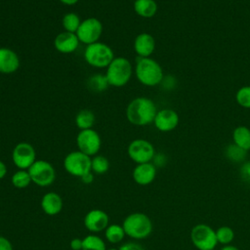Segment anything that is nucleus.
<instances>
[{
    "mask_svg": "<svg viewBox=\"0 0 250 250\" xmlns=\"http://www.w3.org/2000/svg\"><path fill=\"white\" fill-rule=\"evenodd\" d=\"M122 227L125 234L136 240L148 237L153 229V225L150 218L142 212H134L129 214L124 219Z\"/></svg>",
    "mask_w": 250,
    "mask_h": 250,
    "instance_id": "nucleus-3",
    "label": "nucleus"
},
{
    "mask_svg": "<svg viewBox=\"0 0 250 250\" xmlns=\"http://www.w3.org/2000/svg\"><path fill=\"white\" fill-rule=\"evenodd\" d=\"M12 160L17 168L28 170V168L36 161L35 148L29 143H19L13 148Z\"/></svg>",
    "mask_w": 250,
    "mask_h": 250,
    "instance_id": "nucleus-12",
    "label": "nucleus"
},
{
    "mask_svg": "<svg viewBox=\"0 0 250 250\" xmlns=\"http://www.w3.org/2000/svg\"><path fill=\"white\" fill-rule=\"evenodd\" d=\"M180 122V117L177 111L171 108H164L157 111L153 124L155 128L160 132L173 131Z\"/></svg>",
    "mask_w": 250,
    "mask_h": 250,
    "instance_id": "nucleus-14",
    "label": "nucleus"
},
{
    "mask_svg": "<svg viewBox=\"0 0 250 250\" xmlns=\"http://www.w3.org/2000/svg\"><path fill=\"white\" fill-rule=\"evenodd\" d=\"M81 21H82L80 20V18L77 14L67 13L62 17V27H63L64 31L76 33Z\"/></svg>",
    "mask_w": 250,
    "mask_h": 250,
    "instance_id": "nucleus-27",
    "label": "nucleus"
},
{
    "mask_svg": "<svg viewBox=\"0 0 250 250\" xmlns=\"http://www.w3.org/2000/svg\"><path fill=\"white\" fill-rule=\"evenodd\" d=\"M114 53L112 49L103 42H96L87 45L84 51V59L86 62L97 68L107 67L108 64L114 59Z\"/></svg>",
    "mask_w": 250,
    "mask_h": 250,
    "instance_id": "nucleus-5",
    "label": "nucleus"
},
{
    "mask_svg": "<svg viewBox=\"0 0 250 250\" xmlns=\"http://www.w3.org/2000/svg\"><path fill=\"white\" fill-rule=\"evenodd\" d=\"M81 181L84 183V184H91L93 181H94V174L93 172H89L87 174H85L84 176H82L81 178Z\"/></svg>",
    "mask_w": 250,
    "mask_h": 250,
    "instance_id": "nucleus-37",
    "label": "nucleus"
},
{
    "mask_svg": "<svg viewBox=\"0 0 250 250\" xmlns=\"http://www.w3.org/2000/svg\"><path fill=\"white\" fill-rule=\"evenodd\" d=\"M127 153L132 161L141 164L151 162L155 155V149L153 145L147 140L136 139L129 144Z\"/></svg>",
    "mask_w": 250,
    "mask_h": 250,
    "instance_id": "nucleus-9",
    "label": "nucleus"
},
{
    "mask_svg": "<svg viewBox=\"0 0 250 250\" xmlns=\"http://www.w3.org/2000/svg\"><path fill=\"white\" fill-rule=\"evenodd\" d=\"M125 235L126 234L122 225L111 224V225H108L107 228L104 229L105 239L111 244H116L121 242Z\"/></svg>",
    "mask_w": 250,
    "mask_h": 250,
    "instance_id": "nucleus-23",
    "label": "nucleus"
},
{
    "mask_svg": "<svg viewBox=\"0 0 250 250\" xmlns=\"http://www.w3.org/2000/svg\"><path fill=\"white\" fill-rule=\"evenodd\" d=\"M71 250H82V239L75 237L70 240L69 244Z\"/></svg>",
    "mask_w": 250,
    "mask_h": 250,
    "instance_id": "nucleus-36",
    "label": "nucleus"
},
{
    "mask_svg": "<svg viewBox=\"0 0 250 250\" xmlns=\"http://www.w3.org/2000/svg\"><path fill=\"white\" fill-rule=\"evenodd\" d=\"M59 1L62 2V4H64V5L71 6V5H75L79 0H59Z\"/></svg>",
    "mask_w": 250,
    "mask_h": 250,
    "instance_id": "nucleus-40",
    "label": "nucleus"
},
{
    "mask_svg": "<svg viewBox=\"0 0 250 250\" xmlns=\"http://www.w3.org/2000/svg\"><path fill=\"white\" fill-rule=\"evenodd\" d=\"M0 250H13L12 242L8 238L1 235H0Z\"/></svg>",
    "mask_w": 250,
    "mask_h": 250,
    "instance_id": "nucleus-35",
    "label": "nucleus"
},
{
    "mask_svg": "<svg viewBox=\"0 0 250 250\" xmlns=\"http://www.w3.org/2000/svg\"><path fill=\"white\" fill-rule=\"evenodd\" d=\"M7 172L8 170H7L6 164L2 160H0V180L5 178V176L7 175Z\"/></svg>",
    "mask_w": 250,
    "mask_h": 250,
    "instance_id": "nucleus-38",
    "label": "nucleus"
},
{
    "mask_svg": "<svg viewBox=\"0 0 250 250\" xmlns=\"http://www.w3.org/2000/svg\"><path fill=\"white\" fill-rule=\"evenodd\" d=\"M109 169V161L104 155H95L91 159V171L98 175L105 174Z\"/></svg>",
    "mask_w": 250,
    "mask_h": 250,
    "instance_id": "nucleus-28",
    "label": "nucleus"
},
{
    "mask_svg": "<svg viewBox=\"0 0 250 250\" xmlns=\"http://www.w3.org/2000/svg\"><path fill=\"white\" fill-rule=\"evenodd\" d=\"M133 8L138 16L145 19L152 18L158 10L155 0H135Z\"/></svg>",
    "mask_w": 250,
    "mask_h": 250,
    "instance_id": "nucleus-20",
    "label": "nucleus"
},
{
    "mask_svg": "<svg viewBox=\"0 0 250 250\" xmlns=\"http://www.w3.org/2000/svg\"><path fill=\"white\" fill-rule=\"evenodd\" d=\"M135 74L139 82L147 87L161 84L164 74L161 65L153 59L138 58L135 66Z\"/></svg>",
    "mask_w": 250,
    "mask_h": 250,
    "instance_id": "nucleus-2",
    "label": "nucleus"
},
{
    "mask_svg": "<svg viewBox=\"0 0 250 250\" xmlns=\"http://www.w3.org/2000/svg\"><path fill=\"white\" fill-rule=\"evenodd\" d=\"M157 111L152 100L146 97H138L128 104L126 118L133 125L146 126L153 123Z\"/></svg>",
    "mask_w": 250,
    "mask_h": 250,
    "instance_id": "nucleus-1",
    "label": "nucleus"
},
{
    "mask_svg": "<svg viewBox=\"0 0 250 250\" xmlns=\"http://www.w3.org/2000/svg\"><path fill=\"white\" fill-rule=\"evenodd\" d=\"M216 236L218 243L224 245L231 244L234 239V230L229 226H222L216 229Z\"/></svg>",
    "mask_w": 250,
    "mask_h": 250,
    "instance_id": "nucleus-29",
    "label": "nucleus"
},
{
    "mask_svg": "<svg viewBox=\"0 0 250 250\" xmlns=\"http://www.w3.org/2000/svg\"><path fill=\"white\" fill-rule=\"evenodd\" d=\"M82 250H106V246L102 237L89 234L82 239Z\"/></svg>",
    "mask_w": 250,
    "mask_h": 250,
    "instance_id": "nucleus-24",
    "label": "nucleus"
},
{
    "mask_svg": "<svg viewBox=\"0 0 250 250\" xmlns=\"http://www.w3.org/2000/svg\"><path fill=\"white\" fill-rule=\"evenodd\" d=\"M20 67V58L18 54L6 47L0 48V73L10 74L16 72Z\"/></svg>",
    "mask_w": 250,
    "mask_h": 250,
    "instance_id": "nucleus-17",
    "label": "nucleus"
},
{
    "mask_svg": "<svg viewBox=\"0 0 250 250\" xmlns=\"http://www.w3.org/2000/svg\"><path fill=\"white\" fill-rule=\"evenodd\" d=\"M79 39L76 33L62 31L59 33L54 40L55 49L62 54H71L76 51L79 46Z\"/></svg>",
    "mask_w": 250,
    "mask_h": 250,
    "instance_id": "nucleus-16",
    "label": "nucleus"
},
{
    "mask_svg": "<svg viewBox=\"0 0 250 250\" xmlns=\"http://www.w3.org/2000/svg\"><path fill=\"white\" fill-rule=\"evenodd\" d=\"M91 156L80 150H73L65 155L63 168L71 176L81 178L91 172Z\"/></svg>",
    "mask_w": 250,
    "mask_h": 250,
    "instance_id": "nucleus-7",
    "label": "nucleus"
},
{
    "mask_svg": "<svg viewBox=\"0 0 250 250\" xmlns=\"http://www.w3.org/2000/svg\"><path fill=\"white\" fill-rule=\"evenodd\" d=\"M152 161H153L152 163L156 166V168L159 167V166L161 167V166H164V165H165V163H166V157H165V155L162 154V153H155V155H154Z\"/></svg>",
    "mask_w": 250,
    "mask_h": 250,
    "instance_id": "nucleus-34",
    "label": "nucleus"
},
{
    "mask_svg": "<svg viewBox=\"0 0 250 250\" xmlns=\"http://www.w3.org/2000/svg\"><path fill=\"white\" fill-rule=\"evenodd\" d=\"M233 144L242 149L250 150V129L247 126L240 125L234 128L232 132Z\"/></svg>",
    "mask_w": 250,
    "mask_h": 250,
    "instance_id": "nucleus-21",
    "label": "nucleus"
},
{
    "mask_svg": "<svg viewBox=\"0 0 250 250\" xmlns=\"http://www.w3.org/2000/svg\"><path fill=\"white\" fill-rule=\"evenodd\" d=\"M133 67L125 57H116L106 67L105 77L108 85L113 87H123L131 79Z\"/></svg>",
    "mask_w": 250,
    "mask_h": 250,
    "instance_id": "nucleus-4",
    "label": "nucleus"
},
{
    "mask_svg": "<svg viewBox=\"0 0 250 250\" xmlns=\"http://www.w3.org/2000/svg\"><path fill=\"white\" fill-rule=\"evenodd\" d=\"M157 173V168L152 162L137 164L132 172L133 180L140 186H147L151 184Z\"/></svg>",
    "mask_w": 250,
    "mask_h": 250,
    "instance_id": "nucleus-15",
    "label": "nucleus"
},
{
    "mask_svg": "<svg viewBox=\"0 0 250 250\" xmlns=\"http://www.w3.org/2000/svg\"><path fill=\"white\" fill-rule=\"evenodd\" d=\"M40 205L46 215L55 216L62 211L63 202L62 196L59 193L55 191H49L42 196Z\"/></svg>",
    "mask_w": 250,
    "mask_h": 250,
    "instance_id": "nucleus-19",
    "label": "nucleus"
},
{
    "mask_svg": "<svg viewBox=\"0 0 250 250\" xmlns=\"http://www.w3.org/2000/svg\"><path fill=\"white\" fill-rule=\"evenodd\" d=\"M220 250H240V249L232 244H229V245H224Z\"/></svg>",
    "mask_w": 250,
    "mask_h": 250,
    "instance_id": "nucleus-39",
    "label": "nucleus"
},
{
    "mask_svg": "<svg viewBox=\"0 0 250 250\" xmlns=\"http://www.w3.org/2000/svg\"><path fill=\"white\" fill-rule=\"evenodd\" d=\"M96 121L94 112L90 109H82L75 116V124L80 130L91 129Z\"/></svg>",
    "mask_w": 250,
    "mask_h": 250,
    "instance_id": "nucleus-22",
    "label": "nucleus"
},
{
    "mask_svg": "<svg viewBox=\"0 0 250 250\" xmlns=\"http://www.w3.org/2000/svg\"><path fill=\"white\" fill-rule=\"evenodd\" d=\"M155 49L154 37L147 33L142 32L137 35L134 41V50L140 58H149Z\"/></svg>",
    "mask_w": 250,
    "mask_h": 250,
    "instance_id": "nucleus-18",
    "label": "nucleus"
},
{
    "mask_svg": "<svg viewBox=\"0 0 250 250\" xmlns=\"http://www.w3.org/2000/svg\"><path fill=\"white\" fill-rule=\"evenodd\" d=\"M76 145L78 150L89 156H95L102 146V139L94 129L80 130L76 137Z\"/></svg>",
    "mask_w": 250,
    "mask_h": 250,
    "instance_id": "nucleus-11",
    "label": "nucleus"
},
{
    "mask_svg": "<svg viewBox=\"0 0 250 250\" xmlns=\"http://www.w3.org/2000/svg\"><path fill=\"white\" fill-rule=\"evenodd\" d=\"M118 250H146V249L144 248L143 245H141L138 242L129 241V242H125V243L121 244L120 247L118 248Z\"/></svg>",
    "mask_w": 250,
    "mask_h": 250,
    "instance_id": "nucleus-33",
    "label": "nucleus"
},
{
    "mask_svg": "<svg viewBox=\"0 0 250 250\" xmlns=\"http://www.w3.org/2000/svg\"><path fill=\"white\" fill-rule=\"evenodd\" d=\"M27 171L32 183L38 187H48L56 180V170L54 166L46 160H36Z\"/></svg>",
    "mask_w": 250,
    "mask_h": 250,
    "instance_id": "nucleus-8",
    "label": "nucleus"
},
{
    "mask_svg": "<svg viewBox=\"0 0 250 250\" xmlns=\"http://www.w3.org/2000/svg\"><path fill=\"white\" fill-rule=\"evenodd\" d=\"M88 84H89V87L93 91H96V92L104 91L109 86L105 75H103L101 73H96V74L92 75L89 78Z\"/></svg>",
    "mask_w": 250,
    "mask_h": 250,
    "instance_id": "nucleus-30",
    "label": "nucleus"
},
{
    "mask_svg": "<svg viewBox=\"0 0 250 250\" xmlns=\"http://www.w3.org/2000/svg\"><path fill=\"white\" fill-rule=\"evenodd\" d=\"M84 227L91 232H100L104 230L109 225L108 215L101 209H92L84 217Z\"/></svg>",
    "mask_w": 250,
    "mask_h": 250,
    "instance_id": "nucleus-13",
    "label": "nucleus"
},
{
    "mask_svg": "<svg viewBox=\"0 0 250 250\" xmlns=\"http://www.w3.org/2000/svg\"><path fill=\"white\" fill-rule=\"evenodd\" d=\"M190 241L197 250H215L218 244L216 230L207 224H197L190 230Z\"/></svg>",
    "mask_w": 250,
    "mask_h": 250,
    "instance_id": "nucleus-6",
    "label": "nucleus"
},
{
    "mask_svg": "<svg viewBox=\"0 0 250 250\" xmlns=\"http://www.w3.org/2000/svg\"><path fill=\"white\" fill-rule=\"evenodd\" d=\"M240 177L246 182H250V161L242 163L239 169Z\"/></svg>",
    "mask_w": 250,
    "mask_h": 250,
    "instance_id": "nucleus-32",
    "label": "nucleus"
},
{
    "mask_svg": "<svg viewBox=\"0 0 250 250\" xmlns=\"http://www.w3.org/2000/svg\"><path fill=\"white\" fill-rule=\"evenodd\" d=\"M236 103L244 108H250V85L240 87L235 94Z\"/></svg>",
    "mask_w": 250,
    "mask_h": 250,
    "instance_id": "nucleus-31",
    "label": "nucleus"
},
{
    "mask_svg": "<svg viewBox=\"0 0 250 250\" xmlns=\"http://www.w3.org/2000/svg\"><path fill=\"white\" fill-rule=\"evenodd\" d=\"M225 154H226V157L229 160H230L231 162L240 163V162L245 160L246 155H247V151L242 149L241 147L237 146L234 144H230L226 147Z\"/></svg>",
    "mask_w": 250,
    "mask_h": 250,
    "instance_id": "nucleus-26",
    "label": "nucleus"
},
{
    "mask_svg": "<svg viewBox=\"0 0 250 250\" xmlns=\"http://www.w3.org/2000/svg\"><path fill=\"white\" fill-rule=\"evenodd\" d=\"M106 250H118V249H116V248H109V249H106Z\"/></svg>",
    "mask_w": 250,
    "mask_h": 250,
    "instance_id": "nucleus-41",
    "label": "nucleus"
},
{
    "mask_svg": "<svg viewBox=\"0 0 250 250\" xmlns=\"http://www.w3.org/2000/svg\"><path fill=\"white\" fill-rule=\"evenodd\" d=\"M11 182H12V185L19 189H23L32 183L28 171L21 170V169H19L13 174Z\"/></svg>",
    "mask_w": 250,
    "mask_h": 250,
    "instance_id": "nucleus-25",
    "label": "nucleus"
},
{
    "mask_svg": "<svg viewBox=\"0 0 250 250\" xmlns=\"http://www.w3.org/2000/svg\"><path fill=\"white\" fill-rule=\"evenodd\" d=\"M102 33L103 23L99 19L94 17L83 20L76 31L79 41L85 45L98 42Z\"/></svg>",
    "mask_w": 250,
    "mask_h": 250,
    "instance_id": "nucleus-10",
    "label": "nucleus"
}]
</instances>
